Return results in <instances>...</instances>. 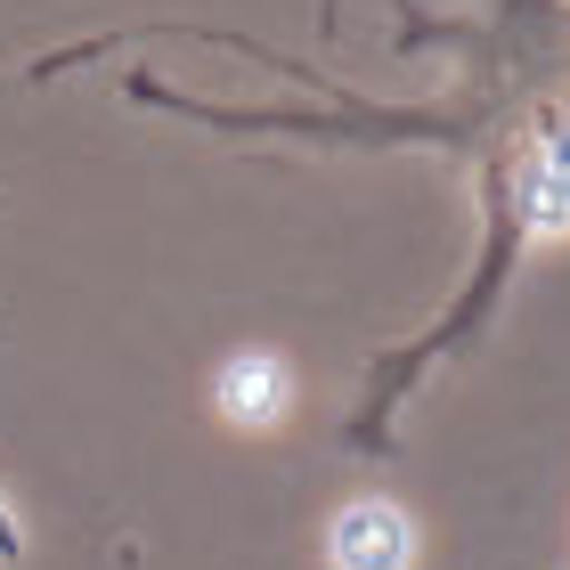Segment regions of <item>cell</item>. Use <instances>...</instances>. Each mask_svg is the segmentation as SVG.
I'll list each match as a JSON object with an SVG mask.
<instances>
[{
	"label": "cell",
	"mask_w": 570,
	"mask_h": 570,
	"mask_svg": "<svg viewBox=\"0 0 570 570\" xmlns=\"http://www.w3.org/2000/svg\"><path fill=\"white\" fill-rule=\"evenodd\" d=\"M285 392H294V383H285V367L269 351H245V358H228V367H220V407L237 424H269L285 407Z\"/></svg>",
	"instance_id": "3"
},
{
	"label": "cell",
	"mask_w": 570,
	"mask_h": 570,
	"mask_svg": "<svg viewBox=\"0 0 570 570\" xmlns=\"http://www.w3.org/2000/svg\"><path fill=\"white\" fill-rule=\"evenodd\" d=\"M17 547H24V538H17V513L0 505V562H17Z\"/></svg>",
	"instance_id": "4"
},
{
	"label": "cell",
	"mask_w": 570,
	"mask_h": 570,
	"mask_svg": "<svg viewBox=\"0 0 570 570\" xmlns=\"http://www.w3.org/2000/svg\"><path fill=\"white\" fill-rule=\"evenodd\" d=\"M343 107L334 115H302V107H196V98H164V107L220 122V131H285V139H334V147H449L473 164L481 188V245L464 269L456 302L440 309L424 334H407L400 351L375 358L367 392L351 416V449H392V416L407 407V392L449 367L456 351H473L489 318L505 309L513 269L530 262L547 237H570V9L562 0H505L489 24V66L473 98H440V107H358L343 82H326Z\"/></svg>",
	"instance_id": "1"
},
{
	"label": "cell",
	"mask_w": 570,
	"mask_h": 570,
	"mask_svg": "<svg viewBox=\"0 0 570 570\" xmlns=\"http://www.w3.org/2000/svg\"><path fill=\"white\" fill-rule=\"evenodd\" d=\"M334 570H416V522L392 498H358L326 522Z\"/></svg>",
	"instance_id": "2"
}]
</instances>
